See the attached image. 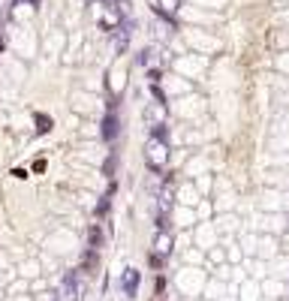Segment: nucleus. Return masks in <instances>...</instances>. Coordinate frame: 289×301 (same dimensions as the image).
<instances>
[{
  "instance_id": "obj_12",
  "label": "nucleus",
  "mask_w": 289,
  "mask_h": 301,
  "mask_svg": "<svg viewBox=\"0 0 289 301\" xmlns=\"http://www.w3.org/2000/svg\"><path fill=\"white\" fill-rule=\"evenodd\" d=\"M102 175H105V178H115V175H118V150H112L108 160L102 163Z\"/></svg>"
},
{
  "instance_id": "obj_11",
  "label": "nucleus",
  "mask_w": 289,
  "mask_h": 301,
  "mask_svg": "<svg viewBox=\"0 0 289 301\" xmlns=\"http://www.w3.org/2000/svg\"><path fill=\"white\" fill-rule=\"evenodd\" d=\"M112 196H115V193H108V190L99 196V202H96V208H94L96 217H105V214H108V208H112Z\"/></svg>"
},
{
  "instance_id": "obj_6",
  "label": "nucleus",
  "mask_w": 289,
  "mask_h": 301,
  "mask_svg": "<svg viewBox=\"0 0 289 301\" xmlns=\"http://www.w3.org/2000/svg\"><path fill=\"white\" fill-rule=\"evenodd\" d=\"M82 268H85V274H94V271L99 268V250L85 247V253H82Z\"/></svg>"
},
{
  "instance_id": "obj_21",
  "label": "nucleus",
  "mask_w": 289,
  "mask_h": 301,
  "mask_svg": "<svg viewBox=\"0 0 289 301\" xmlns=\"http://www.w3.org/2000/svg\"><path fill=\"white\" fill-rule=\"evenodd\" d=\"M3 46H6V43H3V33H0V51H3Z\"/></svg>"
},
{
  "instance_id": "obj_8",
  "label": "nucleus",
  "mask_w": 289,
  "mask_h": 301,
  "mask_svg": "<svg viewBox=\"0 0 289 301\" xmlns=\"http://www.w3.org/2000/svg\"><path fill=\"white\" fill-rule=\"evenodd\" d=\"M154 247H157L163 256H169V253H172V235H169V232H157V235H154Z\"/></svg>"
},
{
  "instance_id": "obj_20",
  "label": "nucleus",
  "mask_w": 289,
  "mask_h": 301,
  "mask_svg": "<svg viewBox=\"0 0 289 301\" xmlns=\"http://www.w3.org/2000/svg\"><path fill=\"white\" fill-rule=\"evenodd\" d=\"M105 111H118V97H108V102H105Z\"/></svg>"
},
{
  "instance_id": "obj_4",
  "label": "nucleus",
  "mask_w": 289,
  "mask_h": 301,
  "mask_svg": "<svg viewBox=\"0 0 289 301\" xmlns=\"http://www.w3.org/2000/svg\"><path fill=\"white\" fill-rule=\"evenodd\" d=\"M142 118H144V124H148V127H157V124H163V121H166V105H157V102L144 105Z\"/></svg>"
},
{
  "instance_id": "obj_1",
  "label": "nucleus",
  "mask_w": 289,
  "mask_h": 301,
  "mask_svg": "<svg viewBox=\"0 0 289 301\" xmlns=\"http://www.w3.org/2000/svg\"><path fill=\"white\" fill-rule=\"evenodd\" d=\"M99 136H102V142H108V145L118 142V136H121V118H118V111H105V118H102V124H99Z\"/></svg>"
},
{
  "instance_id": "obj_2",
  "label": "nucleus",
  "mask_w": 289,
  "mask_h": 301,
  "mask_svg": "<svg viewBox=\"0 0 289 301\" xmlns=\"http://www.w3.org/2000/svg\"><path fill=\"white\" fill-rule=\"evenodd\" d=\"M139 286H142V271H139V268H133V265H127V268H124V274H121V292L133 301V298L139 295Z\"/></svg>"
},
{
  "instance_id": "obj_9",
  "label": "nucleus",
  "mask_w": 289,
  "mask_h": 301,
  "mask_svg": "<svg viewBox=\"0 0 289 301\" xmlns=\"http://www.w3.org/2000/svg\"><path fill=\"white\" fill-rule=\"evenodd\" d=\"M33 124H36V133H40V136H46V133L54 127V121H51L48 115H43V111H36V115H33Z\"/></svg>"
},
{
  "instance_id": "obj_18",
  "label": "nucleus",
  "mask_w": 289,
  "mask_h": 301,
  "mask_svg": "<svg viewBox=\"0 0 289 301\" xmlns=\"http://www.w3.org/2000/svg\"><path fill=\"white\" fill-rule=\"evenodd\" d=\"M148 79H151V85H160V79H163V69H160V66H151V69H148Z\"/></svg>"
},
{
  "instance_id": "obj_19",
  "label": "nucleus",
  "mask_w": 289,
  "mask_h": 301,
  "mask_svg": "<svg viewBox=\"0 0 289 301\" xmlns=\"http://www.w3.org/2000/svg\"><path fill=\"white\" fill-rule=\"evenodd\" d=\"M166 289V277H154V295H163Z\"/></svg>"
},
{
  "instance_id": "obj_7",
  "label": "nucleus",
  "mask_w": 289,
  "mask_h": 301,
  "mask_svg": "<svg viewBox=\"0 0 289 301\" xmlns=\"http://www.w3.org/2000/svg\"><path fill=\"white\" fill-rule=\"evenodd\" d=\"M102 241H105L102 226H99V223H91V226H88V247H91V250H99Z\"/></svg>"
},
{
  "instance_id": "obj_13",
  "label": "nucleus",
  "mask_w": 289,
  "mask_h": 301,
  "mask_svg": "<svg viewBox=\"0 0 289 301\" xmlns=\"http://www.w3.org/2000/svg\"><path fill=\"white\" fill-rule=\"evenodd\" d=\"M148 130H151V139H154V142H163V145L169 142V130H166V121H163V124H157V127H148Z\"/></svg>"
},
{
  "instance_id": "obj_10",
  "label": "nucleus",
  "mask_w": 289,
  "mask_h": 301,
  "mask_svg": "<svg viewBox=\"0 0 289 301\" xmlns=\"http://www.w3.org/2000/svg\"><path fill=\"white\" fill-rule=\"evenodd\" d=\"M157 205H160V214L172 211V190H169V187H163V190L157 193Z\"/></svg>"
},
{
  "instance_id": "obj_3",
  "label": "nucleus",
  "mask_w": 289,
  "mask_h": 301,
  "mask_svg": "<svg viewBox=\"0 0 289 301\" xmlns=\"http://www.w3.org/2000/svg\"><path fill=\"white\" fill-rule=\"evenodd\" d=\"M79 277H82V271H66V274H63L60 289H57L60 301H76V298H79Z\"/></svg>"
},
{
  "instance_id": "obj_14",
  "label": "nucleus",
  "mask_w": 289,
  "mask_h": 301,
  "mask_svg": "<svg viewBox=\"0 0 289 301\" xmlns=\"http://www.w3.org/2000/svg\"><path fill=\"white\" fill-rule=\"evenodd\" d=\"M148 265H151L154 271H163V265H166V256H163V253H157V250H151V253H148Z\"/></svg>"
},
{
  "instance_id": "obj_16",
  "label": "nucleus",
  "mask_w": 289,
  "mask_h": 301,
  "mask_svg": "<svg viewBox=\"0 0 289 301\" xmlns=\"http://www.w3.org/2000/svg\"><path fill=\"white\" fill-rule=\"evenodd\" d=\"M151 97H154V100H157V105H166V102H169V100H166V94H163V88H160V85H151Z\"/></svg>"
},
{
  "instance_id": "obj_5",
  "label": "nucleus",
  "mask_w": 289,
  "mask_h": 301,
  "mask_svg": "<svg viewBox=\"0 0 289 301\" xmlns=\"http://www.w3.org/2000/svg\"><path fill=\"white\" fill-rule=\"evenodd\" d=\"M108 36H112V46H115V51L121 54V51L127 49V43H130V24L112 27V30H108Z\"/></svg>"
},
{
  "instance_id": "obj_15",
  "label": "nucleus",
  "mask_w": 289,
  "mask_h": 301,
  "mask_svg": "<svg viewBox=\"0 0 289 301\" xmlns=\"http://www.w3.org/2000/svg\"><path fill=\"white\" fill-rule=\"evenodd\" d=\"M154 229H157V232H169V214H160V211H157V217H154Z\"/></svg>"
},
{
  "instance_id": "obj_17",
  "label": "nucleus",
  "mask_w": 289,
  "mask_h": 301,
  "mask_svg": "<svg viewBox=\"0 0 289 301\" xmlns=\"http://www.w3.org/2000/svg\"><path fill=\"white\" fill-rule=\"evenodd\" d=\"M151 57H154V49H144V51H139V57H136V63H151Z\"/></svg>"
},
{
  "instance_id": "obj_22",
  "label": "nucleus",
  "mask_w": 289,
  "mask_h": 301,
  "mask_svg": "<svg viewBox=\"0 0 289 301\" xmlns=\"http://www.w3.org/2000/svg\"><path fill=\"white\" fill-rule=\"evenodd\" d=\"M30 6H40V0H30Z\"/></svg>"
}]
</instances>
